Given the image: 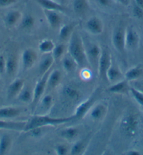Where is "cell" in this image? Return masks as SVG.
I'll return each mask as SVG.
<instances>
[{
  "label": "cell",
  "instance_id": "cell-43",
  "mask_svg": "<svg viewBox=\"0 0 143 155\" xmlns=\"http://www.w3.org/2000/svg\"><path fill=\"white\" fill-rule=\"evenodd\" d=\"M125 154L127 155H140V152L138 150H129V151H127Z\"/></svg>",
  "mask_w": 143,
  "mask_h": 155
},
{
  "label": "cell",
  "instance_id": "cell-13",
  "mask_svg": "<svg viewBox=\"0 0 143 155\" xmlns=\"http://www.w3.org/2000/svg\"><path fill=\"white\" fill-rule=\"evenodd\" d=\"M53 104H54V98L51 95H46L39 101L34 113L38 112L35 114H47L52 108Z\"/></svg>",
  "mask_w": 143,
  "mask_h": 155
},
{
  "label": "cell",
  "instance_id": "cell-22",
  "mask_svg": "<svg viewBox=\"0 0 143 155\" xmlns=\"http://www.w3.org/2000/svg\"><path fill=\"white\" fill-rule=\"evenodd\" d=\"M128 82L129 81H128L126 79H123L113 84L108 88L109 92L113 93V94H126L128 91H130V88H131Z\"/></svg>",
  "mask_w": 143,
  "mask_h": 155
},
{
  "label": "cell",
  "instance_id": "cell-2",
  "mask_svg": "<svg viewBox=\"0 0 143 155\" xmlns=\"http://www.w3.org/2000/svg\"><path fill=\"white\" fill-rule=\"evenodd\" d=\"M74 115L68 117H52L47 114H34L26 123L24 131L28 132L35 128H44L48 126H56L74 120Z\"/></svg>",
  "mask_w": 143,
  "mask_h": 155
},
{
  "label": "cell",
  "instance_id": "cell-42",
  "mask_svg": "<svg viewBox=\"0 0 143 155\" xmlns=\"http://www.w3.org/2000/svg\"><path fill=\"white\" fill-rule=\"evenodd\" d=\"M6 70V60L3 56H0V74L5 72Z\"/></svg>",
  "mask_w": 143,
  "mask_h": 155
},
{
  "label": "cell",
  "instance_id": "cell-18",
  "mask_svg": "<svg viewBox=\"0 0 143 155\" xmlns=\"http://www.w3.org/2000/svg\"><path fill=\"white\" fill-rule=\"evenodd\" d=\"M63 95L70 101L76 102L81 98V92L73 85H65L63 88Z\"/></svg>",
  "mask_w": 143,
  "mask_h": 155
},
{
  "label": "cell",
  "instance_id": "cell-15",
  "mask_svg": "<svg viewBox=\"0 0 143 155\" xmlns=\"http://www.w3.org/2000/svg\"><path fill=\"white\" fill-rule=\"evenodd\" d=\"M46 18L47 20L48 25L52 29H57L60 27V24L62 23V16L60 13L56 11L44 9Z\"/></svg>",
  "mask_w": 143,
  "mask_h": 155
},
{
  "label": "cell",
  "instance_id": "cell-19",
  "mask_svg": "<svg viewBox=\"0 0 143 155\" xmlns=\"http://www.w3.org/2000/svg\"><path fill=\"white\" fill-rule=\"evenodd\" d=\"M23 108L18 107H5L0 108V119H8L18 117L23 112Z\"/></svg>",
  "mask_w": 143,
  "mask_h": 155
},
{
  "label": "cell",
  "instance_id": "cell-41",
  "mask_svg": "<svg viewBox=\"0 0 143 155\" xmlns=\"http://www.w3.org/2000/svg\"><path fill=\"white\" fill-rule=\"evenodd\" d=\"M18 0H0V7L5 8L16 4Z\"/></svg>",
  "mask_w": 143,
  "mask_h": 155
},
{
  "label": "cell",
  "instance_id": "cell-3",
  "mask_svg": "<svg viewBox=\"0 0 143 155\" xmlns=\"http://www.w3.org/2000/svg\"><path fill=\"white\" fill-rule=\"evenodd\" d=\"M140 126V119L135 112H128L121 120L119 129L122 135L127 138H133L137 134Z\"/></svg>",
  "mask_w": 143,
  "mask_h": 155
},
{
  "label": "cell",
  "instance_id": "cell-17",
  "mask_svg": "<svg viewBox=\"0 0 143 155\" xmlns=\"http://www.w3.org/2000/svg\"><path fill=\"white\" fill-rule=\"evenodd\" d=\"M27 121H6L0 119V129L24 131Z\"/></svg>",
  "mask_w": 143,
  "mask_h": 155
},
{
  "label": "cell",
  "instance_id": "cell-29",
  "mask_svg": "<svg viewBox=\"0 0 143 155\" xmlns=\"http://www.w3.org/2000/svg\"><path fill=\"white\" fill-rule=\"evenodd\" d=\"M74 31V25L73 24H66L60 27L59 30V39L62 41H65L70 38Z\"/></svg>",
  "mask_w": 143,
  "mask_h": 155
},
{
  "label": "cell",
  "instance_id": "cell-44",
  "mask_svg": "<svg viewBox=\"0 0 143 155\" xmlns=\"http://www.w3.org/2000/svg\"><path fill=\"white\" fill-rule=\"evenodd\" d=\"M135 2L136 5L143 8V0H135Z\"/></svg>",
  "mask_w": 143,
  "mask_h": 155
},
{
  "label": "cell",
  "instance_id": "cell-20",
  "mask_svg": "<svg viewBox=\"0 0 143 155\" xmlns=\"http://www.w3.org/2000/svg\"><path fill=\"white\" fill-rule=\"evenodd\" d=\"M18 69V61L15 55H10L6 60V74L9 77H14Z\"/></svg>",
  "mask_w": 143,
  "mask_h": 155
},
{
  "label": "cell",
  "instance_id": "cell-6",
  "mask_svg": "<svg viewBox=\"0 0 143 155\" xmlns=\"http://www.w3.org/2000/svg\"><path fill=\"white\" fill-rule=\"evenodd\" d=\"M126 28L124 25L116 26L112 36V41L114 48L120 54H124L126 51Z\"/></svg>",
  "mask_w": 143,
  "mask_h": 155
},
{
  "label": "cell",
  "instance_id": "cell-25",
  "mask_svg": "<svg viewBox=\"0 0 143 155\" xmlns=\"http://www.w3.org/2000/svg\"><path fill=\"white\" fill-rule=\"evenodd\" d=\"M61 61H62V65L64 70L68 74L74 72L76 68L78 67L76 61L69 54L64 55V56L61 59Z\"/></svg>",
  "mask_w": 143,
  "mask_h": 155
},
{
  "label": "cell",
  "instance_id": "cell-30",
  "mask_svg": "<svg viewBox=\"0 0 143 155\" xmlns=\"http://www.w3.org/2000/svg\"><path fill=\"white\" fill-rule=\"evenodd\" d=\"M11 146V138L8 134H3L0 138V155L7 153Z\"/></svg>",
  "mask_w": 143,
  "mask_h": 155
},
{
  "label": "cell",
  "instance_id": "cell-26",
  "mask_svg": "<svg viewBox=\"0 0 143 155\" xmlns=\"http://www.w3.org/2000/svg\"><path fill=\"white\" fill-rule=\"evenodd\" d=\"M143 75V68L140 65L130 68L124 74V79L128 81H131L139 79Z\"/></svg>",
  "mask_w": 143,
  "mask_h": 155
},
{
  "label": "cell",
  "instance_id": "cell-16",
  "mask_svg": "<svg viewBox=\"0 0 143 155\" xmlns=\"http://www.w3.org/2000/svg\"><path fill=\"white\" fill-rule=\"evenodd\" d=\"M24 84L25 81L23 79H15L8 87L7 93H6L7 98L8 99H13L18 96L20 93L24 88Z\"/></svg>",
  "mask_w": 143,
  "mask_h": 155
},
{
  "label": "cell",
  "instance_id": "cell-24",
  "mask_svg": "<svg viewBox=\"0 0 143 155\" xmlns=\"http://www.w3.org/2000/svg\"><path fill=\"white\" fill-rule=\"evenodd\" d=\"M39 5L42 6L44 9L56 11L58 12H64L65 7L55 0H37Z\"/></svg>",
  "mask_w": 143,
  "mask_h": 155
},
{
  "label": "cell",
  "instance_id": "cell-11",
  "mask_svg": "<svg viewBox=\"0 0 143 155\" xmlns=\"http://www.w3.org/2000/svg\"><path fill=\"white\" fill-rule=\"evenodd\" d=\"M22 65L24 70H28L34 65L37 60V54L32 48H26L22 54Z\"/></svg>",
  "mask_w": 143,
  "mask_h": 155
},
{
  "label": "cell",
  "instance_id": "cell-1",
  "mask_svg": "<svg viewBox=\"0 0 143 155\" xmlns=\"http://www.w3.org/2000/svg\"><path fill=\"white\" fill-rule=\"evenodd\" d=\"M67 51L76 61L78 67L86 68L87 66H89V64L86 54L83 38L80 33L75 30L72 32L69 39Z\"/></svg>",
  "mask_w": 143,
  "mask_h": 155
},
{
  "label": "cell",
  "instance_id": "cell-23",
  "mask_svg": "<svg viewBox=\"0 0 143 155\" xmlns=\"http://www.w3.org/2000/svg\"><path fill=\"white\" fill-rule=\"evenodd\" d=\"M22 14L21 12L18 10H12L8 12L4 17V23L8 28H12L18 23L22 19Z\"/></svg>",
  "mask_w": 143,
  "mask_h": 155
},
{
  "label": "cell",
  "instance_id": "cell-27",
  "mask_svg": "<svg viewBox=\"0 0 143 155\" xmlns=\"http://www.w3.org/2000/svg\"><path fill=\"white\" fill-rule=\"evenodd\" d=\"M80 130L77 127H70L64 128L60 132V136L67 141H72L78 136Z\"/></svg>",
  "mask_w": 143,
  "mask_h": 155
},
{
  "label": "cell",
  "instance_id": "cell-31",
  "mask_svg": "<svg viewBox=\"0 0 143 155\" xmlns=\"http://www.w3.org/2000/svg\"><path fill=\"white\" fill-rule=\"evenodd\" d=\"M89 6L87 0H73V8L76 14H84Z\"/></svg>",
  "mask_w": 143,
  "mask_h": 155
},
{
  "label": "cell",
  "instance_id": "cell-40",
  "mask_svg": "<svg viewBox=\"0 0 143 155\" xmlns=\"http://www.w3.org/2000/svg\"><path fill=\"white\" fill-rule=\"evenodd\" d=\"M99 5L102 7H110L116 2V0H96Z\"/></svg>",
  "mask_w": 143,
  "mask_h": 155
},
{
  "label": "cell",
  "instance_id": "cell-8",
  "mask_svg": "<svg viewBox=\"0 0 143 155\" xmlns=\"http://www.w3.org/2000/svg\"><path fill=\"white\" fill-rule=\"evenodd\" d=\"M99 96V89H96L95 92L89 97V98L86 100L85 101L82 102L78 105L76 108L75 112H74V117L75 119H80L84 117L86 114H87L91 107L95 105L96 102L98 100V97Z\"/></svg>",
  "mask_w": 143,
  "mask_h": 155
},
{
  "label": "cell",
  "instance_id": "cell-21",
  "mask_svg": "<svg viewBox=\"0 0 143 155\" xmlns=\"http://www.w3.org/2000/svg\"><path fill=\"white\" fill-rule=\"evenodd\" d=\"M62 73L60 70H55L50 72L47 80V87L49 89H54L58 87L62 81Z\"/></svg>",
  "mask_w": 143,
  "mask_h": 155
},
{
  "label": "cell",
  "instance_id": "cell-5",
  "mask_svg": "<svg viewBox=\"0 0 143 155\" xmlns=\"http://www.w3.org/2000/svg\"><path fill=\"white\" fill-rule=\"evenodd\" d=\"M110 51L107 47H102V51L98 61V72L99 77L104 81L107 80V72L111 65L112 61Z\"/></svg>",
  "mask_w": 143,
  "mask_h": 155
},
{
  "label": "cell",
  "instance_id": "cell-7",
  "mask_svg": "<svg viewBox=\"0 0 143 155\" xmlns=\"http://www.w3.org/2000/svg\"><path fill=\"white\" fill-rule=\"evenodd\" d=\"M50 71L44 74L41 78L39 81H37L36 85L34 86V91H33V98L32 101V111L34 113L36 109L37 104L39 103V101L43 97L45 90L47 87V80L48 75H49Z\"/></svg>",
  "mask_w": 143,
  "mask_h": 155
},
{
  "label": "cell",
  "instance_id": "cell-35",
  "mask_svg": "<svg viewBox=\"0 0 143 155\" xmlns=\"http://www.w3.org/2000/svg\"><path fill=\"white\" fill-rule=\"evenodd\" d=\"M65 46L63 44H59L55 46V47L51 53L55 61H60L64 56L65 53Z\"/></svg>",
  "mask_w": 143,
  "mask_h": 155
},
{
  "label": "cell",
  "instance_id": "cell-33",
  "mask_svg": "<svg viewBox=\"0 0 143 155\" xmlns=\"http://www.w3.org/2000/svg\"><path fill=\"white\" fill-rule=\"evenodd\" d=\"M18 98L20 101L23 102L24 103H32L33 98V92L29 88H23L21 92L18 96Z\"/></svg>",
  "mask_w": 143,
  "mask_h": 155
},
{
  "label": "cell",
  "instance_id": "cell-10",
  "mask_svg": "<svg viewBox=\"0 0 143 155\" xmlns=\"http://www.w3.org/2000/svg\"><path fill=\"white\" fill-rule=\"evenodd\" d=\"M86 28L90 34L100 35L104 30V24L98 16H92L86 23Z\"/></svg>",
  "mask_w": 143,
  "mask_h": 155
},
{
  "label": "cell",
  "instance_id": "cell-32",
  "mask_svg": "<svg viewBox=\"0 0 143 155\" xmlns=\"http://www.w3.org/2000/svg\"><path fill=\"white\" fill-rule=\"evenodd\" d=\"M55 46L51 39H43L39 44V50L42 54H49L52 53Z\"/></svg>",
  "mask_w": 143,
  "mask_h": 155
},
{
  "label": "cell",
  "instance_id": "cell-14",
  "mask_svg": "<svg viewBox=\"0 0 143 155\" xmlns=\"http://www.w3.org/2000/svg\"><path fill=\"white\" fill-rule=\"evenodd\" d=\"M107 112V106L105 103L95 104L89 112L92 120L99 121L105 117Z\"/></svg>",
  "mask_w": 143,
  "mask_h": 155
},
{
  "label": "cell",
  "instance_id": "cell-45",
  "mask_svg": "<svg viewBox=\"0 0 143 155\" xmlns=\"http://www.w3.org/2000/svg\"><path fill=\"white\" fill-rule=\"evenodd\" d=\"M116 1L119 2H121V3H122V4H127V2L126 1V0H116Z\"/></svg>",
  "mask_w": 143,
  "mask_h": 155
},
{
  "label": "cell",
  "instance_id": "cell-36",
  "mask_svg": "<svg viewBox=\"0 0 143 155\" xmlns=\"http://www.w3.org/2000/svg\"><path fill=\"white\" fill-rule=\"evenodd\" d=\"M35 23L34 18L32 15L28 14L22 18L21 26L25 30H30L34 27Z\"/></svg>",
  "mask_w": 143,
  "mask_h": 155
},
{
  "label": "cell",
  "instance_id": "cell-28",
  "mask_svg": "<svg viewBox=\"0 0 143 155\" xmlns=\"http://www.w3.org/2000/svg\"><path fill=\"white\" fill-rule=\"evenodd\" d=\"M55 62L54 57H53L52 54L46 56L44 58H43L42 60L39 63V72L41 73V75H43L45 73L49 71L50 68L52 67L53 64Z\"/></svg>",
  "mask_w": 143,
  "mask_h": 155
},
{
  "label": "cell",
  "instance_id": "cell-37",
  "mask_svg": "<svg viewBox=\"0 0 143 155\" xmlns=\"http://www.w3.org/2000/svg\"><path fill=\"white\" fill-rule=\"evenodd\" d=\"M130 92L135 101L139 104L140 106L143 107V93L140 91L136 89L133 87L130 88Z\"/></svg>",
  "mask_w": 143,
  "mask_h": 155
},
{
  "label": "cell",
  "instance_id": "cell-4",
  "mask_svg": "<svg viewBox=\"0 0 143 155\" xmlns=\"http://www.w3.org/2000/svg\"><path fill=\"white\" fill-rule=\"evenodd\" d=\"M83 41L89 64L98 71V61L102 51V47L95 41L89 39H83Z\"/></svg>",
  "mask_w": 143,
  "mask_h": 155
},
{
  "label": "cell",
  "instance_id": "cell-12",
  "mask_svg": "<svg viewBox=\"0 0 143 155\" xmlns=\"http://www.w3.org/2000/svg\"><path fill=\"white\" fill-rule=\"evenodd\" d=\"M124 79V75L119 67L118 64L112 59L111 65L107 72V80L109 83L114 84Z\"/></svg>",
  "mask_w": 143,
  "mask_h": 155
},
{
  "label": "cell",
  "instance_id": "cell-9",
  "mask_svg": "<svg viewBox=\"0 0 143 155\" xmlns=\"http://www.w3.org/2000/svg\"><path fill=\"white\" fill-rule=\"evenodd\" d=\"M126 50L137 49L140 44V36L137 30L132 26L126 28Z\"/></svg>",
  "mask_w": 143,
  "mask_h": 155
},
{
  "label": "cell",
  "instance_id": "cell-46",
  "mask_svg": "<svg viewBox=\"0 0 143 155\" xmlns=\"http://www.w3.org/2000/svg\"><path fill=\"white\" fill-rule=\"evenodd\" d=\"M126 2H127V3H128V2H129V1H130V0H126Z\"/></svg>",
  "mask_w": 143,
  "mask_h": 155
},
{
  "label": "cell",
  "instance_id": "cell-38",
  "mask_svg": "<svg viewBox=\"0 0 143 155\" xmlns=\"http://www.w3.org/2000/svg\"><path fill=\"white\" fill-rule=\"evenodd\" d=\"M55 151H56V154L58 155H66L69 152V150H68L67 145H64V144H59L55 147Z\"/></svg>",
  "mask_w": 143,
  "mask_h": 155
},
{
  "label": "cell",
  "instance_id": "cell-34",
  "mask_svg": "<svg viewBox=\"0 0 143 155\" xmlns=\"http://www.w3.org/2000/svg\"><path fill=\"white\" fill-rule=\"evenodd\" d=\"M86 141L84 140H81L75 142L70 150V154L79 155L82 154L84 152L86 148Z\"/></svg>",
  "mask_w": 143,
  "mask_h": 155
},
{
  "label": "cell",
  "instance_id": "cell-39",
  "mask_svg": "<svg viewBox=\"0 0 143 155\" xmlns=\"http://www.w3.org/2000/svg\"><path fill=\"white\" fill-rule=\"evenodd\" d=\"M133 14L137 18H143V8L135 4L133 8Z\"/></svg>",
  "mask_w": 143,
  "mask_h": 155
}]
</instances>
